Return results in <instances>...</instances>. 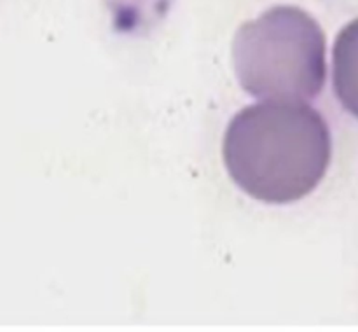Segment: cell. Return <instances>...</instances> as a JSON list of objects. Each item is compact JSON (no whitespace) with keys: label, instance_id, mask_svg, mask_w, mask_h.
Wrapping results in <instances>:
<instances>
[{"label":"cell","instance_id":"1","mask_svg":"<svg viewBox=\"0 0 358 332\" xmlns=\"http://www.w3.org/2000/svg\"><path fill=\"white\" fill-rule=\"evenodd\" d=\"M222 156L227 173L245 194L287 205L315 191L327 173L331 129L304 101L266 100L231 119Z\"/></svg>","mask_w":358,"mask_h":332},{"label":"cell","instance_id":"2","mask_svg":"<svg viewBox=\"0 0 358 332\" xmlns=\"http://www.w3.org/2000/svg\"><path fill=\"white\" fill-rule=\"evenodd\" d=\"M233 66L243 91L259 100H313L327 77L325 34L301 7H271L238 28Z\"/></svg>","mask_w":358,"mask_h":332},{"label":"cell","instance_id":"3","mask_svg":"<svg viewBox=\"0 0 358 332\" xmlns=\"http://www.w3.org/2000/svg\"><path fill=\"white\" fill-rule=\"evenodd\" d=\"M332 82L343 107L358 119V17L350 21L336 37Z\"/></svg>","mask_w":358,"mask_h":332}]
</instances>
